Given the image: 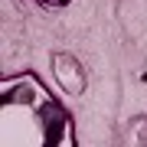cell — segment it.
Returning <instances> with one entry per match:
<instances>
[{
	"instance_id": "6da1fadb",
	"label": "cell",
	"mask_w": 147,
	"mask_h": 147,
	"mask_svg": "<svg viewBox=\"0 0 147 147\" xmlns=\"http://www.w3.org/2000/svg\"><path fill=\"white\" fill-rule=\"evenodd\" d=\"M56 65H59V69H56V75L62 79V85H65L69 92H79V88H82V79H72V75H69V69H72V62H69L65 56H59V59H56Z\"/></svg>"
}]
</instances>
